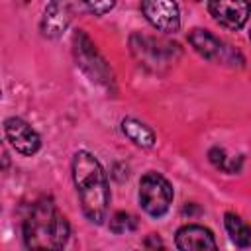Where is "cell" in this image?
<instances>
[{"label":"cell","instance_id":"2","mask_svg":"<svg viewBox=\"0 0 251 251\" xmlns=\"http://www.w3.org/2000/svg\"><path fill=\"white\" fill-rule=\"evenodd\" d=\"M69 233V222L49 198L33 204L24 220V243L29 249H63Z\"/></svg>","mask_w":251,"mask_h":251},{"label":"cell","instance_id":"9","mask_svg":"<svg viewBox=\"0 0 251 251\" xmlns=\"http://www.w3.org/2000/svg\"><path fill=\"white\" fill-rule=\"evenodd\" d=\"M4 135L8 143L22 155H35L41 147L39 133L22 118H8L4 122Z\"/></svg>","mask_w":251,"mask_h":251},{"label":"cell","instance_id":"1","mask_svg":"<svg viewBox=\"0 0 251 251\" xmlns=\"http://www.w3.org/2000/svg\"><path fill=\"white\" fill-rule=\"evenodd\" d=\"M73 180L86 220L102 224L110 206V186L100 161L88 151H78L73 157Z\"/></svg>","mask_w":251,"mask_h":251},{"label":"cell","instance_id":"15","mask_svg":"<svg viewBox=\"0 0 251 251\" xmlns=\"http://www.w3.org/2000/svg\"><path fill=\"white\" fill-rule=\"evenodd\" d=\"M249 39H251V31H249Z\"/></svg>","mask_w":251,"mask_h":251},{"label":"cell","instance_id":"10","mask_svg":"<svg viewBox=\"0 0 251 251\" xmlns=\"http://www.w3.org/2000/svg\"><path fill=\"white\" fill-rule=\"evenodd\" d=\"M175 243L182 251H192V249H216L218 243L214 239V233L198 224H186L176 231Z\"/></svg>","mask_w":251,"mask_h":251},{"label":"cell","instance_id":"7","mask_svg":"<svg viewBox=\"0 0 251 251\" xmlns=\"http://www.w3.org/2000/svg\"><path fill=\"white\" fill-rule=\"evenodd\" d=\"M141 12L163 33H175L180 27V10L175 0H141Z\"/></svg>","mask_w":251,"mask_h":251},{"label":"cell","instance_id":"3","mask_svg":"<svg viewBox=\"0 0 251 251\" xmlns=\"http://www.w3.org/2000/svg\"><path fill=\"white\" fill-rule=\"evenodd\" d=\"M139 204L151 218H161L173 204V186L159 173H147L139 180Z\"/></svg>","mask_w":251,"mask_h":251},{"label":"cell","instance_id":"12","mask_svg":"<svg viewBox=\"0 0 251 251\" xmlns=\"http://www.w3.org/2000/svg\"><path fill=\"white\" fill-rule=\"evenodd\" d=\"M122 131L139 147H153L155 145V133L151 127L141 124L135 118H126L122 122Z\"/></svg>","mask_w":251,"mask_h":251},{"label":"cell","instance_id":"8","mask_svg":"<svg viewBox=\"0 0 251 251\" xmlns=\"http://www.w3.org/2000/svg\"><path fill=\"white\" fill-rule=\"evenodd\" d=\"M210 16L227 29H241L251 16L249 0H208Z\"/></svg>","mask_w":251,"mask_h":251},{"label":"cell","instance_id":"5","mask_svg":"<svg viewBox=\"0 0 251 251\" xmlns=\"http://www.w3.org/2000/svg\"><path fill=\"white\" fill-rule=\"evenodd\" d=\"M188 43L194 47V51L204 57L206 61H214V63H231V65H243V57L239 55V51L231 49L229 45H226L222 39H218L214 33H210L208 29L202 27H194L188 33Z\"/></svg>","mask_w":251,"mask_h":251},{"label":"cell","instance_id":"6","mask_svg":"<svg viewBox=\"0 0 251 251\" xmlns=\"http://www.w3.org/2000/svg\"><path fill=\"white\" fill-rule=\"evenodd\" d=\"M76 12H80V0H51L41 18V33L49 39L61 37Z\"/></svg>","mask_w":251,"mask_h":251},{"label":"cell","instance_id":"16","mask_svg":"<svg viewBox=\"0 0 251 251\" xmlns=\"http://www.w3.org/2000/svg\"><path fill=\"white\" fill-rule=\"evenodd\" d=\"M20 2H27V0H20Z\"/></svg>","mask_w":251,"mask_h":251},{"label":"cell","instance_id":"11","mask_svg":"<svg viewBox=\"0 0 251 251\" xmlns=\"http://www.w3.org/2000/svg\"><path fill=\"white\" fill-rule=\"evenodd\" d=\"M224 224H226V229L229 233V239L237 247H251V226L249 224H245L233 212H226Z\"/></svg>","mask_w":251,"mask_h":251},{"label":"cell","instance_id":"4","mask_svg":"<svg viewBox=\"0 0 251 251\" xmlns=\"http://www.w3.org/2000/svg\"><path fill=\"white\" fill-rule=\"evenodd\" d=\"M73 49H75V57H76V65L96 82L110 86L112 84V71L108 69L106 61L102 59V55L96 51L94 43L90 41V37L78 29L73 37Z\"/></svg>","mask_w":251,"mask_h":251},{"label":"cell","instance_id":"14","mask_svg":"<svg viewBox=\"0 0 251 251\" xmlns=\"http://www.w3.org/2000/svg\"><path fill=\"white\" fill-rule=\"evenodd\" d=\"M84 2V6L94 14V16H104V14H108L112 8H114V4H116V0H82Z\"/></svg>","mask_w":251,"mask_h":251},{"label":"cell","instance_id":"13","mask_svg":"<svg viewBox=\"0 0 251 251\" xmlns=\"http://www.w3.org/2000/svg\"><path fill=\"white\" fill-rule=\"evenodd\" d=\"M139 226L137 218L129 212H116L112 218H110V231L116 233V235H124V233H131L135 231Z\"/></svg>","mask_w":251,"mask_h":251}]
</instances>
